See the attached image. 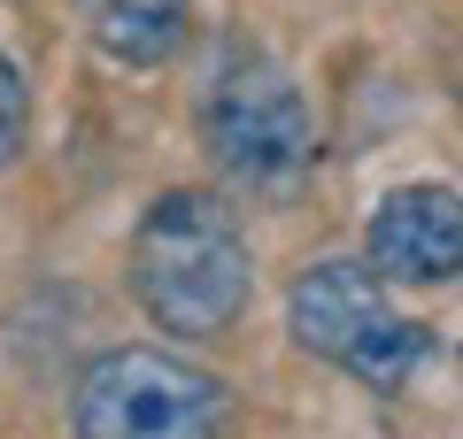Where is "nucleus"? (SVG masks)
<instances>
[{"label":"nucleus","mask_w":463,"mask_h":439,"mask_svg":"<svg viewBox=\"0 0 463 439\" xmlns=\"http://www.w3.org/2000/svg\"><path fill=\"white\" fill-rule=\"evenodd\" d=\"M132 293L178 340H216L248 316L255 255L216 193H163L132 231Z\"/></svg>","instance_id":"obj_1"},{"label":"nucleus","mask_w":463,"mask_h":439,"mask_svg":"<svg viewBox=\"0 0 463 439\" xmlns=\"http://www.w3.org/2000/svg\"><path fill=\"white\" fill-rule=\"evenodd\" d=\"M224 378L163 347H109L70 386L78 439H224Z\"/></svg>","instance_id":"obj_2"},{"label":"nucleus","mask_w":463,"mask_h":439,"mask_svg":"<svg viewBox=\"0 0 463 439\" xmlns=\"http://www.w3.org/2000/svg\"><path fill=\"white\" fill-rule=\"evenodd\" d=\"M201 139H209V163L248 193H286L317 163L309 100L270 54H224V70L201 93Z\"/></svg>","instance_id":"obj_3"},{"label":"nucleus","mask_w":463,"mask_h":439,"mask_svg":"<svg viewBox=\"0 0 463 439\" xmlns=\"http://www.w3.org/2000/svg\"><path fill=\"white\" fill-rule=\"evenodd\" d=\"M286 332L294 347L325 355L332 370L364 378L371 393H394L402 378L425 362V332L386 301V277L371 262H309L286 285Z\"/></svg>","instance_id":"obj_4"},{"label":"nucleus","mask_w":463,"mask_h":439,"mask_svg":"<svg viewBox=\"0 0 463 439\" xmlns=\"http://www.w3.org/2000/svg\"><path fill=\"white\" fill-rule=\"evenodd\" d=\"M364 262L386 285H456L463 277V193L456 185H394L364 224Z\"/></svg>","instance_id":"obj_5"},{"label":"nucleus","mask_w":463,"mask_h":439,"mask_svg":"<svg viewBox=\"0 0 463 439\" xmlns=\"http://www.w3.org/2000/svg\"><path fill=\"white\" fill-rule=\"evenodd\" d=\"M194 32V0H85V39L116 70H163Z\"/></svg>","instance_id":"obj_6"},{"label":"nucleus","mask_w":463,"mask_h":439,"mask_svg":"<svg viewBox=\"0 0 463 439\" xmlns=\"http://www.w3.org/2000/svg\"><path fill=\"white\" fill-rule=\"evenodd\" d=\"M24 131H32V93H24V70L0 54V170L24 154Z\"/></svg>","instance_id":"obj_7"}]
</instances>
